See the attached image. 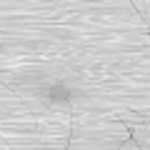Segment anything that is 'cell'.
I'll return each mask as SVG.
<instances>
[{
  "label": "cell",
  "instance_id": "1",
  "mask_svg": "<svg viewBox=\"0 0 150 150\" xmlns=\"http://www.w3.org/2000/svg\"><path fill=\"white\" fill-rule=\"evenodd\" d=\"M70 95H73V93H70L65 85H53V88H48V98H50L53 103H65V100H70Z\"/></svg>",
  "mask_w": 150,
  "mask_h": 150
}]
</instances>
